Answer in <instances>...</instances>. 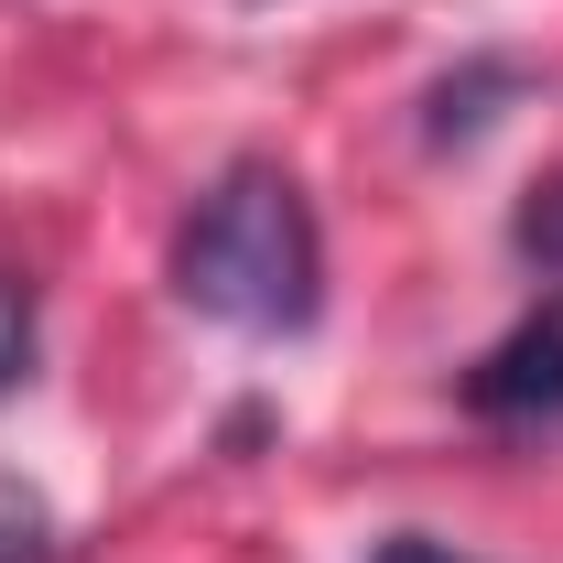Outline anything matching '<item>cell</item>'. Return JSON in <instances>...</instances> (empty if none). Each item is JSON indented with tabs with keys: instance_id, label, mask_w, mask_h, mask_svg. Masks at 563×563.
<instances>
[{
	"instance_id": "277c9868",
	"label": "cell",
	"mask_w": 563,
	"mask_h": 563,
	"mask_svg": "<svg viewBox=\"0 0 563 563\" xmlns=\"http://www.w3.org/2000/svg\"><path fill=\"white\" fill-rule=\"evenodd\" d=\"M33 368V282H11L0 272V390Z\"/></svg>"
},
{
	"instance_id": "3957f363",
	"label": "cell",
	"mask_w": 563,
	"mask_h": 563,
	"mask_svg": "<svg viewBox=\"0 0 563 563\" xmlns=\"http://www.w3.org/2000/svg\"><path fill=\"white\" fill-rule=\"evenodd\" d=\"M0 563H55V509L22 477H0Z\"/></svg>"
},
{
	"instance_id": "6da1fadb",
	"label": "cell",
	"mask_w": 563,
	"mask_h": 563,
	"mask_svg": "<svg viewBox=\"0 0 563 563\" xmlns=\"http://www.w3.org/2000/svg\"><path fill=\"white\" fill-rule=\"evenodd\" d=\"M174 292H185V314L239 325V336L314 325V303H325V228L303 207V185L282 163H228L196 196L185 239H174Z\"/></svg>"
},
{
	"instance_id": "7a4b0ae2",
	"label": "cell",
	"mask_w": 563,
	"mask_h": 563,
	"mask_svg": "<svg viewBox=\"0 0 563 563\" xmlns=\"http://www.w3.org/2000/svg\"><path fill=\"white\" fill-rule=\"evenodd\" d=\"M466 412L488 422H542L563 412V292H542L509 336H498L477 368H466Z\"/></svg>"
},
{
	"instance_id": "8992f818",
	"label": "cell",
	"mask_w": 563,
	"mask_h": 563,
	"mask_svg": "<svg viewBox=\"0 0 563 563\" xmlns=\"http://www.w3.org/2000/svg\"><path fill=\"white\" fill-rule=\"evenodd\" d=\"M531 239H553V250H563V207H553V228H531Z\"/></svg>"
},
{
	"instance_id": "5b68a950",
	"label": "cell",
	"mask_w": 563,
	"mask_h": 563,
	"mask_svg": "<svg viewBox=\"0 0 563 563\" xmlns=\"http://www.w3.org/2000/svg\"><path fill=\"white\" fill-rule=\"evenodd\" d=\"M368 563H466V553H444V542H422V531H390Z\"/></svg>"
}]
</instances>
